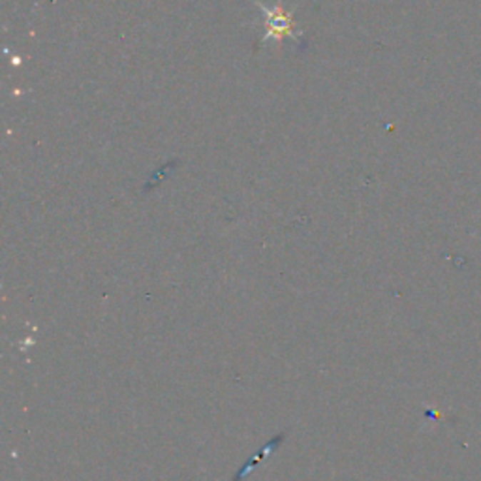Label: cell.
<instances>
[{"instance_id":"obj_1","label":"cell","mask_w":481,"mask_h":481,"mask_svg":"<svg viewBox=\"0 0 481 481\" xmlns=\"http://www.w3.org/2000/svg\"><path fill=\"white\" fill-rule=\"evenodd\" d=\"M284 436H286V435H284V432H282V435H278L277 438H273V440L269 442V444H267L265 447H263V450L258 451L256 455L252 457L250 461L246 462V465L243 466V468H241L239 472H237L236 477H233V481H241L245 476H248V472H250L252 468H254V466L258 465V462H261V459H263V457H265L267 453H269V451H273V450H275V447H278V445H280V442L284 440Z\"/></svg>"}]
</instances>
